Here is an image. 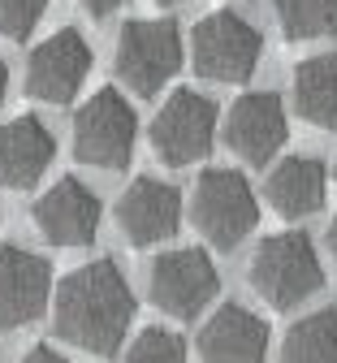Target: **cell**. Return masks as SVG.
Here are the masks:
<instances>
[{"label":"cell","instance_id":"cell-1","mask_svg":"<svg viewBox=\"0 0 337 363\" xmlns=\"http://www.w3.org/2000/svg\"><path fill=\"white\" fill-rule=\"evenodd\" d=\"M134 320V290L113 259H91L61 281L53 303L57 337L78 350L113 354Z\"/></svg>","mask_w":337,"mask_h":363},{"label":"cell","instance_id":"cell-2","mask_svg":"<svg viewBox=\"0 0 337 363\" xmlns=\"http://www.w3.org/2000/svg\"><path fill=\"white\" fill-rule=\"evenodd\" d=\"M247 277H251V290L268 307L290 311V307H303L311 294H320L324 264H320L311 238L290 230V234H272V238H264L255 247Z\"/></svg>","mask_w":337,"mask_h":363},{"label":"cell","instance_id":"cell-3","mask_svg":"<svg viewBox=\"0 0 337 363\" xmlns=\"http://www.w3.org/2000/svg\"><path fill=\"white\" fill-rule=\"evenodd\" d=\"M190 220L216 251H233L260 225V199L238 169H208L190 195Z\"/></svg>","mask_w":337,"mask_h":363},{"label":"cell","instance_id":"cell-4","mask_svg":"<svg viewBox=\"0 0 337 363\" xmlns=\"http://www.w3.org/2000/svg\"><path fill=\"white\" fill-rule=\"evenodd\" d=\"M264 57V35L233 9L208 13L190 35V61L208 82H247Z\"/></svg>","mask_w":337,"mask_h":363},{"label":"cell","instance_id":"cell-5","mask_svg":"<svg viewBox=\"0 0 337 363\" xmlns=\"http://www.w3.org/2000/svg\"><path fill=\"white\" fill-rule=\"evenodd\" d=\"M138 139V117L121 91L104 86L74 117V156L91 169H126Z\"/></svg>","mask_w":337,"mask_h":363},{"label":"cell","instance_id":"cell-6","mask_svg":"<svg viewBox=\"0 0 337 363\" xmlns=\"http://www.w3.org/2000/svg\"><path fill=\"white\" fill-rule=\"evenodd\" d=\"M182 69V30L169 18H134L117 39V74L134 96L156 91Z\"/></svg>","mask_w":337,"mask_h":363},{"label":"cell","instance_id":"cell-7","mask_svg":"<svg viewBox=\"0 0 337 363\" xmlns=\"http://www.w3.org/2000/svg\"><path fill=\"white\" fill-rule=\"evenodd\" d=\"M216 139V104L199 91H173L152 121V152L169 169H186L212 152Z\"/></svg>","mask_w":337,"mask_h":363},{"label":"cell","instance_id":"cell-8","mask_svg":"<svg viewBox=\"0 0 337 363\" xmlns=\"http://www.w3.org/2000/svg\"><path fill=\"white\" fill-rule=\"evenodd\" d=\"M216 264L208 251L199 247H177V251H165L156 255L152 264V303L177 320H190L199 315L212 298H216Z\"/></svg>","mask_w":337,"mask_h":363},{"label":"cell","instance_id":"cell-9","mask_svg":"<svg viewBox=\"0 0 337 363\" xmlns=\"http://www.w3.org/2000/svg\"><path fill=\"white\" fill-rule=\"evenodd\" d=\"M91 74V48L78 30L48 35L26 61V96L39 104H70Z\"/></svg>","mask_w":337,"mask_h":363},{"label":"cell","instance_id":"cell-10","mask_svg":"<svg viewBox=\"0 0 337 363\" xmlns=\"http://www.w3.org/2000/svg\"><path fill=\"white\" fill-rule=\"evenodd\" d=\"M285 139H290V121H285V108L272 91H251V96L233 100L225 117V143L243 164L264 169L285 147Z\"/></svg>","mask_w":337,"mask_h":363},{"label":"cell","instance_id":"cell-11","mask_svg":"<svg viewBox=\"0 0 337 363\" xmlns=\"http://www.w3.org/2000/svg\"><path fill=\"white\" fill-rule=\"evenodd\" d=\"M53 298V264L26 247H0V329H26Z\"/></svg>","mask_w":337,"mask_h":363},{"label":"cell","instance_id":"cell-12","mask_svg":"<svg viewBox=\"0 0 337 363\" xmlns=\"http://www.w3.org/2000/svg\"><path fill=\"white\" fill-rule=\"evenodd\" d=\"M35 225L57 247H87L100 234V199L78 177H61L53 191L35 203Z\"/></svg>","mask_w":337,"mask_h":363},{"label":"cell","instance_id":"cell-13","mask_svg":"<svg viewBox=\"0 0 337 363\" xmlns=\"http://www.w3.org/2000/svg\"><path fill=\"white\" fill-rule=\"evenodd\" d=\"M117 225L134 247L169 242L177 234V225H182V195L169 186V182L138 177V182H130V191L117 203Z\"/></svg>","mask_w":337,"mask_h":363},{"label":"cell","instance_id":"cell-14","mask_svg":"<svg viewBox=\"0 0 337 363\" xmlns=\"http://www.w3.org/2000/svg\"><path fill=\"white\" fill-rule=\"evenodd\" d=\"M268 325L243 303H225L199 329V363H264Z\"/></svg>","mask_w":337,"mask_h":363},{"label":"cell","instance_id":"cell-15","mask_svg":"<svg viewBox=\"0 0 337 363\" xmlns=\"http://www.w3.org/2000/svg\"><path fill=\"white\" fill-rule=\"evenodd\" d=\"M57 156V139L39 117H13L0 125V186L31 191Z\"/></svg>","mask_w":337,"mask_h":363},{"label":"cell","instance_id":"cell-16","mask_svg":"<svg viewBox=\"0 0 337 363\" xmlns=\"http://www.w3.org/2000/svg\"><path fill=\"white\" fill-rule=\"evenodd\" d=\"M264 195H268L277 216L303 220V216L320 212L328 199V169L316 156H285L272 164V173L264 182Z\"/></svg>","mask_w":337,"mask_h":363},{"label":"cell","instance_id":"cell-17","mask_svg":"<svg viewBox=\"0 0 337 363\" xmlns=\"http://www.w3.org/2000/svg\"><path fill=\"white\" fill-rule=\"evenodd\" d=\"M294 113L316 130L337 125V52H320L294 65Z\"/></svg>","mask_w":337,"mask_h":363},{"label":"cell","instance_id":"cell-18","mask_svg":"<svg viewBox=\"0 0 337 363\" xmlns=\"http://www.w3.org/2000/svg\"><path fill=\"white\" fill-rule=\"evenodd\" d=\"M281 363H337V311H311L290 325L281 342Z\"/></svg>","mask_w":337,"mask_h":363},{"label":"cell","instance_id":"cell-19","mask_svg":"<svg viewBox=\"0 0 337 363\" xmlns=\"http://www.w3.org/2000/svg\"><path fill=\"white\" fill-rule=\"evenodd\" d=\"M272 13H277L285 39L337 35V0H272Z\"/></svg>","mask_w":337,"mask_h":363},{"label":"cell","instance_id":"cell-20","mask_svg":"<svg viewBox=\"0 0 337 363\" xmlns=\"http://www.w3.org/2000/svg\"><path fill=\"white\" fill-rule=\"evenodd\" d=\"M126 363H186V342L173 333V329H143L130 350H126Z\"/></svg>","mask_w":337,"mask_h":363},{"label":"cell","instance_id":"cell-21","mask_svg":"<svg viewBox=\"0 0 337 363\" xmlns=\"http://www.w3.org/2000/svg\"><path fill=\"white\" fill-rule=\"evenodd\" d=\"M48 9V0H0V35L26 39Z\"/></svg>","mask_w":337,"mask_h":363},{"label":"cell","instance_id":"cell-22","mask_svg":"<svg viewBox=\"0 0 337 363\" xmlns=\"http://www.w3.org/2000/svg\"><path fill=\"white\" fill-rule=\"evenodd\" d=\"M22 363H65V354L61 350H53V346H35V350H26V359Z\"/></svg>","mask_w":337,"mask_h":363},{"label":"cell","instance_id":"cell-23","mask_svg":"<svg viewBox=\"0 0 337 363\" xmlns=\"http://www.w3.org/2000/svg\"><path fill=\"white\" fill-rule=\"evenodd\" d=\"M126 0H82V9L91 13V18H109L113 9H121Z\"/></svg>","mask_w":337,"mask_h":363},{"label":"cell","instance_id":"cell-24","mask_svg":"<svg viewBox=\"0 0 337 363\" xmlns=\"http://www.w3.org/2000/svg\"><path fill=\"white\" fill-rule=\"evenodd\" d=\"M324 242H328V255H333V264H337V216L328 220V234H324Z\"/></svg>","mask_w":337,"mask_h":363},{"label":"cell","instance_id":"cell-25","mask_svg":"<svg viewBox=\"0 0 337 363\" xmlns=\"http://www.w3.org/2000/svg\"><path fill=\"white\" fill-rule=\"evenodd\" d=\"M5 82H9V74H5V61H0V100H5Z\"/></svg>","mask_w":337,"mask_h":363},{"label":"cell","instance_id":"cell-26","mask_svg":"<svg viewBox=\"0 0 337 363\" xmlns=\"http://www.w3.org/2000/svg\"><path fill=\"white\" fill-rule=\"evenodd\" d=\"M160 5H177V0H160Z\"/></svg>","mask_w":337,"mask_h":363}]
</instances>
